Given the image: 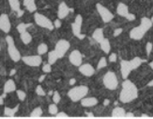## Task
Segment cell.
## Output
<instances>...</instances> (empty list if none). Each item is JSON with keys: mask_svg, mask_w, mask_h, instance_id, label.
<instances>
[{"mask_svg": "<svg viewBox=\"0 0 153 119\" xmlns=\"http://www.w3.org/2000/svg\"><path fill=\"white\" fill-rule=\"evenodd\" d=\"M123 32V29L121 28H118V29H116L115 31H114V37H117L121 34V33Z\"/></svg>", "mask_w": 153, "mask_h": 119, "instance_id": "b9f144b4", "label": "cell"}, {"mask_svg": "<svg viewBox=\"0 0 153 119\" xmlns=\"http://www.w3.org/2000/svg\"><path fill=\"white\" fill-rule=\"evenodd\" d=\"M88 114V117H93L94 115H93V114Z\"/></svg>", "mask_w": 153, "mask_h": 119, "instance_id": "9f6ffc18", "label": "cell"}, {"mask_svg": "<svg viewBox=\"0 0 153 119\" xmlns=\"http://www.w3.org/2000/svg\"><path fill=\"white\" fill-rule=\"evenodd\" d=\"M142 63H143V61L139 57H135V58H134V59L130 61V63H131V66L132 70L138 68L139 66L142 64Z\"/></svg>", "mask_w": 153, "mask_h": 119, "instance_id": "4316f807", "label": "cell"}, {"mask_svg": "<svg viewBox=\"0 0 153 119\" xmlns=\"http://www.w3.org/2000/svg\"><path fill=\"white\" fill-rule=\"evenodd\" d=\"M96 9L99 12L100 16H101L102 20L104 23H109L111 22L113 19H114V14L107 9L105 8L104 6H102V4H97L96 5Z\"/></svg>", "mask_w": 153, "mask_h": 119, "instance_id": "8992f818", "label": "cell"}, {"mask_svg": "<svg viewBox=\"0 0 153 119\" xmlns=\"http://www.w3.org/2000/svg\"><path fill=\"white\" fill-rule=\"evenodd\" d=\"M44 78H45V76H44V75L41 76V78H39V82H42V81H44Z\"/></svg>", "mask_w": 153, "mask_h": 119, "instance_id": "c3c4849f", "label": "cell"}, {"mask_svg": "<svg viewBox=\"0 0 153 119\" xmlns=\"http://www.w3.org/2000/svg\"><path fill=\"white\" fill-rule=\"evenodd\" d=\"M34 1H35V0H24V6L25 7V6H27L28 4L34 2Z\"/></svg>", "mask_w": 153, "mask_h": 119, "instance_id": "f6af8a7d", "label": "cell"}, {"mask_svg": "<svg viewBox=\"0 0 153 119\" xmlns=\"http://www.w3.org/2000/svg\"><path fill=\"white\" fill-rule=\"evenodd\" d=\"M103 85L108 90H116L118 86V79L114 72L108 71L103 77Z\"/></svg>", "mask_w": 153, "mask_h": 119, "instance_id": "277c9868", "label": "cell"}, {"mask_svg": "<svg viewBox=\"0 0 153 119\" xmlns=\"http://www.w3.org/2000/svg\"><path fill=\"white\" fill-rule=\"evenodd\" d=\"M117 12L118 15H120L122 17H125L129 13L128 6L126 5V4H124V3H119L117 5Z\"/></svg>", "mask_w": 153, "mask_h": 119, "instance_id": "d6986e66", "label": "cell"}, {"mask_svg": "<svg viewBox=\"0 0 153 119\" xmlns=\"http://www.w3.org/2000/svg\"><path fill=\"white\" fill-rule=\"evenodd\" d=\"M81 104L83 107H94L98 104V99L96 97H84L81 99Z\"/></svg>", "mask_w": 153, "mask_h": 119, "instance_id": "2e32d148", "label": "cell"}, {"mask_svg": "<svg viewBox=\"0 0 153 119\" xmlns=\"http://www.w3.org/2000/svg\"><path fill=\"white\" fill-rule=\"evenodd\" d=\"M134 117H135V115L134 112H126L125 116H124V118H134Z\"/></svg>", "mask_w": 153, "mask_h": 119, "instance_id": "ee69618b", "label": "cell"}, {"mask_svg": "<svg viewBox=\"0 0 153 119\" xmlns=\"http://www.w3.org/2000/svg\"><path fill=\"white\" fill-rule=\"evenodd\" d=\"M56 118H69V115L66 114V112L61 111V112H57L56 114Z\"/></svg>", "mask_w": 153, "mask_h": 119, "instance_id": "74e56055", "label": "cell"}, {"mask_svg": "<svg viewBox=\"0 0 153 119\" xmlns=\"http://www.w3.org/2000/svg\"><path fill=\"white\" fill-rule=\"evenodd\" d=\"M10 18L9 16L3 13V14L0 15V29L5 33H9L10 30Z\"/></svg>", "mask_w": 153, "mask_h": 119, "instance_id": "8fae6325", "label": "cell"}, {"mask_svg": "<svg viewBox=\"0 0 153 119\" xmlns=\"http://www.w3.org/2000/svg\"><path fill=\"white\" fill-rule=\"evenodd\" d=\"M4 104V97L2 96H0V105H3Z\"/></svg>", "mask_w": 153, "mask_h": 119, "instance_id": "f907efd6", "label": "cell"}, {"mask_svg": "<svg viewBox=\"0 0 153 119\" xmlns=\"http://www.w3.org/2000/svg\"><path fill=\"white\" fill-rule=\"evenodd\" d=\"M92 38L95 40L97 43H101L102 40L104 39V33H103V29H97L94 30L92 34Z\"/></svg>", "mask_w": 153, "mask_h": 119, "instance_id": "ffe728a7", "label": "cell"}, {"mask_svg": "<svg viewBox=\"0 0 153 119\" xmlns=\"http://www.w3.org/2000/svg\"><path fill=\"white\" fill-rule=\"evenodd\" d=\"M20 38H21L22 42H23L25 44H30L31 41H32V36H31V34H30L29 32L26 31V30H25V32L21 33V35H20Z\"/></svg>", "mask_w": 153, "mask_h": 119, "instance_id": "603a6c76", "label": "cell"}, {"mask_svg": "<svg viewBox=\"0 0 153 119\" xmlns=\"http://www.w3.org/2000/svg\"><path fill=\"white\" fill-rule=\"evenodd\" d=\"M141 117H142V118H149V116L148 114H142Z\"/></svg>", "mask_w": 153, "mask_h": 119, "instance_id": "f5cc1de1", "label": "cell"}, {"mask_svg": "<svg viewBox=\"0 0 153 119\" xmlns=\"http://www.w3.org/2000/svg\"><path fill=\"white\" fill-rule=\"evenodd\" d=\"M42 115V109L41 107H37L31 111L30 117L32 118H39Z\"/></svg>", "mask_w": 153, "mask_h": 119, "instance_id": "83f0119b", "label": "cell"}, {"mask_svg": "<svg viewBox=\"0 0 153 119\" xmlns=\"http://www.w3.org/2000/svg\"><path fill=\"white\" fill-rule=\"evenodd\" d=\"M106 65H107V61H106V58H105V57H102V58H101V60H100L99 63H98L97 69H98V70L102 69V68L105 67Z\"/></svg>", "mask_w": 153, "mask_h": 119, "instance_id": "1f68e13d", "label": "cell"}, {"mask_svg": "<svg viewBox=\"0 0 153 119\" xmlns=\"http://www.w3.org/2000/svg\"><path fill=\"white\" fill-rule=\"evenodd\" d=\"M22 61L25 63V64L32 66V67H38L42 64V59L41 55H32V56H25L22 58Z\"/></svg>", "mask_w": 153, "mask_h": 119, "instance_id": "9c48e42d", "label": "cell"}, {"mask_svg": "<svg viewBox=\"0 0 153 119\" xmlns=\"http://www.w3.org/2000/svg\"><path fill=\"white\" fill-rule=\"evenodd\" d=\"M19 109V105H17L14 109H11V108H9V107H5L4 109V114L6 116H9V117H13L15 114V112L18 111Z\"/></svg>", "mask_w": 153, "mask_h": 119, "instance_id": "484cf974", "label": "cell"}, {"mask_svg": "<svg viewBox=\"0 0 153 119\" xmlns=\"http://www.w3.org/2000/svg\"><path fill=\"white\" fill-rule=\"evenodd\" d=\"M132 71V68L131 66L130 61H125V60H122L120 63V72H121V76L122 78L126 79L128 78L130 73Z\"/></svg>", "mask_w": 153, "mask_h": 119, "instance_id": "7c38bea8", "label": "cell"}, {"mask_svg": "<svg viewBox=\"0 0 153 119\" xmlns=\"http://www.w3.org/2000/svg\"><path fill=\"white\" fill-rule=\"evenodd\" d=\"M100 44H101V48L102 50L106 53V54H108V53H110V50H111V44H110V42L108 39H103L102 41L100 43Z\"/></svg>", "mask_w": 153, "mask_h": 119, "instance_id": "7402d4cb", "label": "cell"}, {"mask_svg": "<svg viewBox=\"0 0 153 119\" xmlns=\"http://www.w3.org/2000/svg\"><path fill=\"white\" fill-rule=\"evenodd\" d=\"M32 26V24H25V23H22V24H19L18 26H17V30H18V32L21 34V33H23V32H25L26 29H27L29 26Z\"/></svg>", "mask_w": 153, "mask_h": 119, "instance_id": "f546056e", "label": "cell"}, {"mask_svg": "<svg viewBox=\"0 0 153 119\" xmlns=\"http://www.w3.org/2000/svg\"><path fill=\"white\" fill-rule=\"evenodd\" d=\"M6 42H7V46H8V53H9L10 59L15 63L19 62L20 60L22 59V57L14 44V40H13V38L11 36H7Z\"/></svg>", "mask_w": 153, "mask_h": 119, "instance_id": "3957f363", "label": "cell"}, {"mask_svg": "<svg viewBox=\"0 0 153 119\" xmlns=\"http://www.w3.org/2000/svg\"><path fill=\"white\" fill-rule=\"evenodd\" d=\"M48 111H49V114H52V115H56L57 112H58V108L56 103H53V104H50L49 105V108H48Z\"/></svg>", "mask_w": 153, "mask_h": 119, "instance_id": "4dcf8cb0", "label": "cell"}, {"mask_svg": "<svg viewBox=\"0 0 153 119\" xmlns=\"http://www.w3.org/2000/svg\"><path fill=\"white\" fill-rule=\"evenodd\" d=\"M58 59L59 58H58V56H57V54L56 53L55 50H52L48 53V63H50L51 65L55 64Z\"/></svg>", "mask_w": 153, "mask_h": 119, "instance_id": "cb8c5ba5", "label": "cell"}, {"mask_svg": "<svg viewBox=\"0 0 153 119\" xmlns=\"http://www.w3.org/2000/svg\"><path fill=\"white\" fill-rule=\"evenodd\" d=\"M24 12H25V11H24L23 10H20V11H17V16H18V17H21V16L24 14Z\"/></svg>", "mask_w": 153, "mask_h": 119, "instance_id": "bcb514c9", "label": "cell"}, {"mask_svg": "<svg viewBox=\"0 0 153 119\" xmlns=\"http://www.w3.org/2000/svg\"><path fill=\"white\" fill-rule=\"evenodd\" d=\"M42 71H43V73H50L52 71V65L50 63L44 64L42 67Z\"/></svg>", "mask_w": 153, "mask_h": 119, "instance_id": "8d00e7d4", "label": "cell"}, {"mask_svg": "<svg viewBox=\"0 0 153 119\" xmlns=\"http://www.w3.org/2000/svg\"><path fill=\"white\" fill-rule=\"evenodd\" d=\"M9 4L13 11H18L21 10V4H20L19 0H9Z\"/></svg>", "mask_w": 153, "mask_h": 119, "instance_id": "d4e9b609", "label": "cell"}, {"mask_svg": "<svg viewBox=\"0 0 153 119\" xmlns=\"http://www.w3.org/2000/svg\"><path fill=\"white\" fill-rule=\"evenodd\" d=\"M145 31L141 29V26H136V28H134L131 31H130V37L132 40H141L144 35H145Z\"/></svg>", "mask_w": 153, "mask_h": 119, "instance_id": "5bb4252c", "label": "cell"}, {"mask_svg": "<svg viewBox=\"0 0 153 119\" xmlns=\"http://www.w3.org/2000/svg\"><path fill=\"white\" fill-rule=\"evenodd\" d=\"M36 93H37V95L39 96H44L46 95V93L45 91L43 90V88L42 87V85H38L37 86V88H36Z\"/></svg>", "mask_w": 153, "mask_h": 119, "instance_id": "d590c367", "label": "cell"}, {"mask_svg": "<svg viewBox=\"0 0 153 119\" xmlns=\"http://www.w3.org/2000/svg\"><path fill=\"white\" fill-rule=\"evenodd\" d=\"M60 99H61V96L59 95V93L57 91L54 92V94H53V101H54V103H56V104L59 103Z\"/></svg>", "mask_w": 153, "mask_h": 119, "instance_id": "e575fe53", "label": "cell"}, {"mask_svg": "<svg viewBox=\"0 0 153 119\" xmlns=\"http://www.w3.org/2000/svg\"><path fill=\"white\" fill-rule=\"evenodd\" d=\"M0 50H1V46H0Z\"/></svg>", "mask_w": 153, "mask_h": 119, "instance_id": "680465c9", "label": "cell"}, {"mask_svg": "<svg viewBox=\"0 0 153 119\" xmlns=\"http://www.w3.org/2000/svg\"><path fill=\"white\" fill-rule=\"evenodd\" d=\"M150 20H151V22H152V24H153V16H152V18H151Z\"/></svg>", "mask_w": 153, "mask_h": 119, "instance_id": "6f0895ef", "label": "cell"}, {"mask_svg": "<svg viewBox=\"0 0 153 119\" xmlns=\"http://www.w3.org/2000/svg\"><path fill=\"white\" fill-rule=\"evenodd\" d=\"M82 23H83V18L82 16L78 14L75 17L74 22L71 25V29H72V33L78 37L79 39H84L85 35L81 34V30H82Z\"/></svg>", "mask_w": 153, "mask_h": 119, "instance_id": "ba28073f", "label": "cell"}, {"mask_svg": "<svg viewBox=\"0 0 153 119\" xmlns=\"http://www.w3.org/2000/svg\"><path fill=\"white\" fill-rule=\"evenodd\" d=\"M14 91H16V84L13 79L10 78L6 81L5 85H4V93L9 94V93L14 92Z\"/></svg>", "mask_w": 153, "mask_h": 119, "instance_id": "e0dca14e", "label": "cell"}, {"mask_svg": "<svg viewBox=\"0 0 153 119\" xmlns=\"http://www.w3.org/2000/svg\"><path fill=\"white\" fill-rule=\"evenodd\" d=\"M37 51H38L39 55H43V54H45V53H47V51H48V45L46 44H39Z\"/></svg>", "mask_w": 153, "mask_h": 119, "instance_id": "f1b7e54d", "label": "cell"}, {"mask_svg": "<svg viewBox=\"0 0 153 119\" xmlns=\"http://www.w3.org/2000/svg\"><path fill=\"white\" fill-rule=\"evenodd\" d=\"M108 104H109V100H105V101H104V105H105V106H106V105H108Z\"/></svg>", "mask_w": 153, "mask_h": 119, "instance_id": "11a10c76", "label": "cell"}, {"mask_svg": "<svg viewBox=\"0 0 153 119\" xmlns=\"http://www.w3.org/2000/svg\"><path fill=\"white\" fill-rule=\"evenodd\" d=\"M70 46H71V44L67 40H59V41L56 43V47H55V51H56V53L57 54L59 59L65 56V54L69 50Z\"/></svg>", "mask_w": 153, "mask_h": 119, "instance_id": "52a82bcc", "label": "cell"}, {"mask_svg": "<svg viewBox=\"0 0 153 119\" xmlns=\"http://www.w3.org/2000/svg\"><path fill=\"white\" fill-rule=\"evenodd\" d=\"M140 26L141 29L147 32L150 29V28L152 26V22L149 18H147V17H143L141 18V21H140Z\"/></svg>", "mask_w": 153, "mask_h": 119, "instance_id": "ac0fdd59", "label": "cell"}, {"mask_svg": "<svg viewBox=\"0 0 153 119\" xmlns=\"http://www.w3.org/2000/svg\"><path fill=\"white\" fill-rule=\"evenodd\" d=\"M126 111L121 107H117L112 111V117L114 118H124Z\"/></svg>", "mask_w": 153, "mask_h": 119, "instance_id": "44dd1931", "label": "cell"}, {"mask_svg": "<svg viewBox=\"0 0 153 119\" xmlns=\"http://www.w3.org/2000/svg\"><path fill=\"white\" fill-rule=\"evenodd\" d=\"M152 47H153L152 43L149 42V43L147 44V45H146V50H147V54H148V55L150 54V52L152 51Z\"/></svg>", "mask_w": 153, "mask_h": 119, "instance_id": "f35d334b", "label": "cell"}, {"mask_svg": "<svg viewBox=\"0 0 153 119\" xmlns=\"http://www.w3.org/2000/svg\"><path fill=\"white\" fill-rule=\"evenodd\" d=\"M126 17V19L128 20V21H134V20H135V15L134 14H132V13H128L127 15L125 16Z\"/></svg>", "mask_w": 153, "mask_h": 119, "instance_id": "60d3db41", "label": "cell"}, {"mask_svg": "<svg viewBox=\"0 0 153 119\" xmlns=\"http://www.w3.org/2000/svg\"><path fill=\"white\" fill-rule=\"evenodd\" d=\"M148 86H149V87H153V79H152V81H150L149 82Z\"/></svg>", "mask_w": 153, "mask_h": 119, "instance_id": "816d5d0a", "label": "cell"}, {"mask_svg": "<svg viewBox=\"0 0 153 119\" xmlns=\"http://www.w3.org/2000/svg\"><path fill=\"white\" fill-rule=\"evenodd\" d=\"M138 97V90L135 84L126 78L122 83V90L119 94V100L122 103H130Z\"/></svg>", "mask_w": 153, "mask_h": 119, "instance_id": "6da1fadb", "label": "cell"}, {"mask_svg": "<svg viewBox=\"0 0 153 119\" xmlns=\"http://www.w3.org/2000/svg\"><path fill=\"white\" fill-rule=\"evenodd\" d=\"M149 66L152 68V70H153V61L151 62V63H149Z\"/></svg>", "mask_w": 153, "mask_h": 119, "instance_id": "db71d44e", "label": "cell"}, {"mask_svg": "<svg viewBox=\"0 0 153 119\" xmlns=\"http://www.w3.org/2000/svg\"><path fill=\"white\" fill-rule=\"evenodd\" d=\"M79 71L81 74H83L85 77H91V76L94 75V73H95L94 67H93V66L89 63L81 64L79 66Z\"/></svg>", "mask_w": 153, "mask_h": 119, "instance_id": "4fadbf2b", "label": "cell"}, {"mask_svg": "<svg viewBox=\"0 0 153 119\" xmlns=\"http://www.w3.org/2000/svg\"><path fill=\"white\" fill-rule=\"evenodd\" d=\"M54 26L55 28H56V29H59L61 26V21H60V19H56V20H55V22H54Z\"/></svg>", "mask_w": 153, "mask_h": 119, "instance_id": "7bdbcfd3", "label": "cell"}, {"mask_svg": "<svg viewBox=\"0 0 153 119\" xmlns=\"http://www.w3.org/2000/svg\"><path fill=\"white\" fill-rule=\"evenodd\" d=\"M16 94H17V96H18L20 101H24L25 99V97H26V94L24 91H22V90H17Z\"/></svg>", "mask_w": 153, "mask_h": 119, "instance_id": "d6a6232c", "label": "cell"}, {"mask_svg": "<svg viewBox=\"0 0 153 119\" xmlns=\"http://www.w3.org/2000/svg\"><path fill=\"white\" fill-rule=\"evenodd\" d=\"M34 20H35V23L39 26H41V28L47 29L49 30H53L55 28L54 23H53L49 18H47L43 14H42V13L36 12L34 14Z\"/></svg>", "mask_w": 153, "mask_h": 119, "instance_id": "5b68a950", "label": "cell"}, {"mask_svg": "<svg viewBox=\"0 0 153 119\" xmlns=\"http://www.w3.org/2000/svg\"><path fill=\"white\" fill-rule=\"evenodd\" d=\"M70 12V9L69 7L67 6V4H66L65 2H62L59 4L58 6V11H57V17L59 19H64L66 16H67L69 14Z\"/></svg>", "mask_w": 153, "mask_h": 119, "instance_id": "9a60e30c", "label": "cell"}, {"mask_svg": "<svg viewBox=\"0 0 153 119\" xmlns=\"http://www.w3.org/2000/svg\"><path fill=\"white\" fill-rule=\"evenodd\" d=\"M75 82H76V79H75V78H71V79H70V85H74Z\"/></svg>", "mask_w": 153, "mask_h": 119, "instance_id": "7dc6e473", "label": "cell"}, {"mask_svg": "<svg viewBox=\"0 0 153 119\" xmlns=\"http://www.w3.org/2000/svg\"><path fill=\"white\" fill-rule=\"evenodd\" d=\"M69 61L72 65L80 66L82 64V62H83V57H82L81 52H80L79 50L71 51L70 56H69Z\"/></svg>", "mask_w": 153, "mask_h": 119, "instance_id": "30bf717a", "label": "cell"}, {"mask_svg": "<svg viewBox=\"0 0 153 119\" xmlns=\"http://www.w3.org/2000/svg\"><path fill=\"white\" fill-rule=\"evenodd\" d=\"M25 8H26V10H27L29 12H34V11H37V6L35 4V1L30 3V4H28L27 6H25Z\"/></svg>", "mask_w": 153, "mask_h": 119, "instance_id": "836d02e7", "label": "cell"}, {"mask_svg": "<svg viewBox=\"0 0 153 119\" xmlns=\"http://www.w3.org/2000/svg\"><path fill=\"white\" fill-rule=\"evenodd\" d=\"M88 93V87H86L85 85H80L71 88L68 92V96L70 97L71 101L77 102V101H81V99L85 97Z\"/></svg>", "mask_w": 153, "mask_h": 119, "instance_id": "7a4b0ae2", "label": "cell"}, {"mask_svg": "<svg viewBox=\"0 0 153 119\" xmlns=\"http://www.w3.org/2000/svg\"><path fill=\"white\" fill-rule=\"evenodd\" d=\"M15 73H16V70H15V69H12V70L10 72V77H11V76H13V75L15 74Z\"/></svg>", "mask_w": 153, "mask_h": 119, "instance_id": "681fc988", "label": "cell"}, {"mask_svg": "<svg viewBox=\"0 0 153 119\" xmlns=\"http://www.w3.org/2000/svg\"><path fill=\"white\" fill-rule=\"evenodd\" d=\"M117 60V56L116 53H112V54H110L109 56V62L110 63H116Z\"/></svg>", "mask_w": 153, "mask_h": 119, "instance_id": "ab89813d", "label": "cell"}]
</instances>
